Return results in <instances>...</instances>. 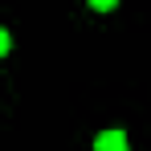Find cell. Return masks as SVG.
<instances>
[{"label":"cell","instance_id":"1","mask_svg":"<svg viewBox=\"0 0 151 151\" xmlns=\"http://www.w3.org/2000/svg\"><path fill=\"white\" fill-rule=\"evenodd\" d=\"M94 151H131L127 147V131L123 127H106L94 135Z\"/></svg>","mask_w":151,"mask_h":151},{"label":"cell","instance_id":"2","mask_svg":"<svg viewBox=\"0 0 151 151\" xmlns=\"http://www.w3.org/2000/svg\"><path fill=\"white\" fill-rule=\"evenodd\" d=\"M90 8H94V12H114L119 0H90Z\"/></svg>","mask_w":151,"mask_h":151},{"label":"cell","instance_id":"3","mask_svg":"<svg viewBox=\"0 0 151 151\" xmlns=\"http://www.w3.org/2000/svg\"><path fill=\"white\" fill-rule=\"evenodd\" d=\"M8 49H12V33H8V29L0 25V57H4V53H8Z\"/></svg>","mask_w":151,"mask_h":151}]
</instances>
